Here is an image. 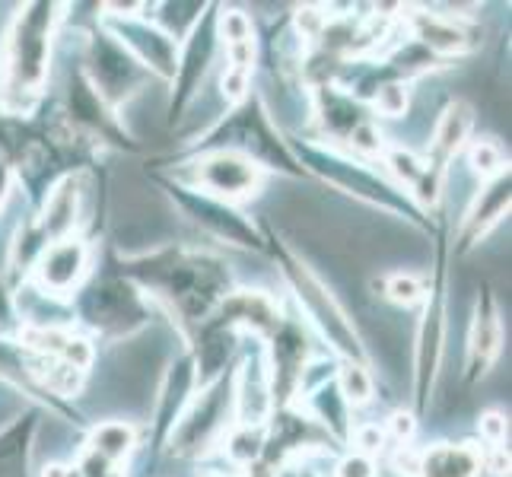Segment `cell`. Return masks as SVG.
<instances>
[{"mask_svg":"<svg viewBox=\"0 0 512 477\" xmlns=\"http://www.w3.org/2000/svg\"><path fill=\"white\" fill-rule=\"evenodd\" d=\"M388 296H392L395 303L414 306L417 299L423 296V287H420V280L411 277V274H395L392 280H388Z\"/></svg>","mask_w":512,"mask_h":477,"instance_id":"obj_12","label":"cell"},{"mask_svg":"<svg viewBox=\"0 0 512 477\" xmlns=\"http://www.w3.org/2000/svg\"><path fill=\"white\" fill-rule=\"evenodd\" d=\"M468 128H471V109L465 102H455L446 109L443 121H439L436 128V150L443 156H452L458 147H462V140L468 137Z\"/></svg>","mask_w":512,"mask_h":477,"instance_id":"obj_7","label":"cell"},{"mask_svg":"<svg viewBox=\"0 0 512 477\" xmlns=\"http://www.w3.org/2000/svg\"><path fill=\"white\" fill-rule=\"evenodd\" d=\"M83 271H86V245L77 239H61L58 245H51L39 264L42 284L55 293H67L83 277Z\"/></svg>","mask_w":512,"mask_h":477,"instance_id":"obj_4","label":"cell"},{"mask_svg":"<svg viewBox=\"0 0 512 477\" xmlns=\"http://www.w3.org/2000/svg\"><path fill=\"white\" fill-rule=\"evenodd\" d=\"M417 32H420V39L436 51L465 48V32L452 26L449 20H443V16H427V13L417 16Z\"/></svg>","mask_w":512,"mask_h":477,"instance_id":"obj_9","label":"cell"},{"mask_svg":"<svg viewBox=\"0 0 512 477\" xmlns=\"http://www.w3.org/2000/svg\"><path fill=\"white\" fill-rule=\"evenodd\" d=\"M131 446H134V433L125 423H102L93 433V458H99V462H118V458L128 455Z\"/></svg>","mask_w":512,"mask_h":477,"instance_id":"obj_8","label":"cell"},{"mask_svg":"<svg viewBox=\"0 0 512 477\" xmlns=\"http://www.w3.org/2000/svg\"><path fill=\"white\" fill-rule=\"evenodd\" d=\"M500 350V322L493 303L484 299V306H478V318H474V331H471V373H487V366L493 363Z\"/></svg>","mask_w":512,"mask_h":477,"instance_id":"obj_6","label":"cell"},{"mask_svg":"<svg viewBox=\"0 0 512 477\" xmlns=\"http://www.w3.org/2000/svg\"><path fill=\"white\" fill-rule=\"evenodd\" d=\"M55 7L39 4L29 7L20 23H16L10 45H7V77L10 90L20 96H35L45 80L48 70V45H51V20H55Z\"/></svg>","mask_w":512,"mask_h":477,"instance_id":"obj_1","label":"cell"},{"mask_svg":"<svg viewBox=\"0 0 512 477\" xmlns=\"http://www.w3.org/2000/svg\"><path fill=\"white\" fill-rule=\"evenodd\" d=\"M198 179L204 188L223 194V198H245L258 188V169L236 153H214L201 163Z\"/></svg>","mask_w":512,"mask_h":477,"instance_id":"obj_3","label":"cell"},{"mask_svg":"<svg viewBox=\"0 0 512 477\" xmlns=\"http://www.w3.org/2000/svg\"><path fill=\"white\" fill-rule=\"evenodd\" d=\"M74 217H77V188L74 185H64L61 191H55V198H51V204H48L45 226L55 236H61V233H67V229H70Z\"/></svg>","mask_w":512,"mask_h":477,"instance_id":"obj_10","label":"cell"},{"mask_svg":"<svg viewBox=\"0 0 512 477\" xmlns=\"http://www.w3.org/2000/svg\"><path fill=\"white\" fill-rule=\"evenodd\" d=\"M417 474L420 477H474L478 474V455L468 446H439L420 458Z\"/></svg>","mask_w":512,"mask_h":477,"instance_id":"obj_5","label":"cell"},{"mask_svg":"<svg viewBox=\"0 0 512 477\" xmlns=\"http://www.w3.org/2000/svg\"><path fill=\"white\" fill-rule=\"evenodd\" d=\"M341 392L353 404H363L369 395H373V382H369L363 366H353V363L344 366V373H341Z\"/></svg>","mask_w":512,"mask_h":477,"instance_id":"obj_11","label":"cell"},{"mask_svg":"<svg viewBox=\"0 0 512 477\" xmlns=\"http://www.w3.org/2000/svg\"><path fill=\"white\" fill-rule=\"evenodd\" d=\"M290 274H293V284H296V290H299V299L309 306V312L319 318V325L331 334L334 341H338V347H344V350H350V353H360V347H357V334H353V328H350V322L344 318V312L334 306V299L325 293V287L315 280L309 271H303V268H290Z\"/></svg>","mask_w":512,"mask_h":477,"instance_id":"obj_2","label":"cell"},{"mask_svg":"<svg viewBox=\"0 0 512 477\" xmlns=\"http://www.w3.org/2000/svg\"><path fill=\"white\" fill-rule=\"evenodd\" d=\"M471 163H474V169H478V172L490 175V172H497L503 166V156H500L497 147L490 144V140H481V144L474 147V153H471Z\"/></svg>","mask_w":512,"mask_h":477,"instance_id":"obj_13","label":"cell"},{"mask_svg":"<svg viewBox=\"0 0 512 477\" xmlns=\"http://www.w3.org/2000/svg\"><path fill=\"white\" fill-rule=\"evenodd\" d=\"M404 105H408V96H404L401 86H385V90L379 93L376 99V109L388 118H398L404 112Z\"/></svg>","mask_w":512,"mask_h":477,"instance_id":"obj_14","label":"cell"},{"mask_svg":"<svg viewBox=\"0 0 512 477\" xmlns=\"http://www.w3.org/2000/svg\"><path fill=\"white\" fill-rule=\"evenodd\" d=\"M341 477H373V465L366 458H347L341 465Z\"/></svg>","mask_w":512,"mask_h":477,"instance_id":"obj_15","label":"cell"}]
</instances>
